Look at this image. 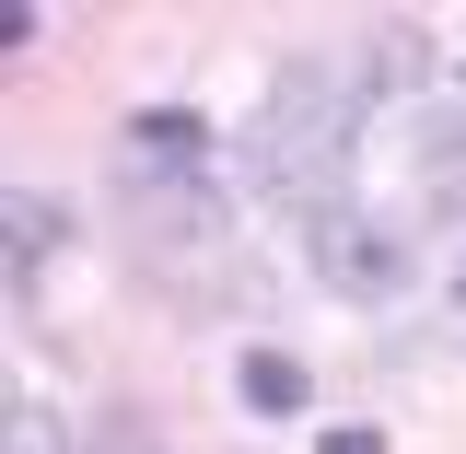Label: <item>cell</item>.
<instances>
[{
	"instance_id": "6",
	"label": "cell",
	"mask_w": 466,
	"mask_h": 454,
	"mask_svg": "<svg viewBox=\"0 0 466 454\" xmlns=\"http://www.w3.org/2000/svg\"><path fill=\"white\" fill-rule=\"evenodd\" d=\"M245 408H257V419H291V408H303V361H291V349H245Z\"/></svg>"
},
{
	"instance_id": "2",
	"label": "cell",
	"mask_w": 466,
	"mask_h": 454,
	"mask_svg": "<svg viewBox=\"0 0 466 454\" xmlns=\"http://www.w3.org/2000/svg\"><path fill=\"white\" fill-rule=\"evenodd\" d=\"M303 268L339 291V303H397L408 291V245H397V222H373V210H315V222H303Z\"/></svg>"
},
{
	"instance_id": "7",
	"label": "cell",
	"mask_w": 466,
	"mask_h": 454,
	"mask_svg": "<svg viewBox=\"0 0 466 454\" xmlns=\"http://www.w3.org/2000/svg\"><path fill=\"white\" fill-rule=\"evenodd\" d=\"M0 233H12V280H35V268H47V245H58V210L12 187V210H0Z\"/></svg>"
},
{
	"instance_id": "3",
	"label": "cell",
	"mask_w": 466,
	"mask_h": 454,
	"mask_svg": "<svg viewBox=\"0 0 466 454\" xmlns=\"http://www.w3.org/2000/svg\"><path fill=\"white\" fill-rule=\"evenodd\" d=\"M116 210L152 257H222V187L210 175H128Z\"/></svg>"
},
{
	"instance_id": "1",
	"label": "cell",
	"mask_w": 466,
	"mask_h": 454,
	"mask_svg": "<svg viewBox=\"0 0 466 454\" xmlns=\"http://www.w3.org/2000/svg\"><path fill=\"white\" fill-rule=\"evenodd\" d=\"M361 106H373V82H350L339 58H291L280 82H268V106H257V128H245L257 187H268V198H291L303 222H315V210H350Z\"/></svg>"
},
{
	"instance_id": "5",
	"label": "cell",
	"mask_w": 466,
	"mask_h": 454,
	"mask_svg": "<svg viewBox=\"0 0 466 454\" xmlns=\"http://www.w3.org/2000/svg\"><path fill=\"white\" fill-rule=\"evenodd\" d=\"M361 82H373V94H420V82H431V47H420V24H385Z\"/></svg>"
},
{
	"instance_id": "10",
	"label": "cell",
	"mask_w": 466,
	"mask_h": 454,
	"mask_svg": "<svg viewBox=\"0 0 466 454\" xmlns=\"http://www.w3.org/2000/svg\"><path fill=\"white\" fill-rule=\"evenodd\" d=\"M315 454H385V431H361V419H350V431H327Z\"/></svg>"
},
{
	"instance_id": "9",
	"label": "cell",
	"mask_w": 466,
	"mask_h": 454,
	"mask_svg": "<svg viewBox=\"0 0 466 454\" xmlns=\"http://www.w3.org/2000/svg\"><path fill=\"white\" fill-rule=\"evenodd\" d=\"M94 454H152V419H140V408H106V431H94Z\"/></svg>"
},
{
	"instance_id": "4",
	"label": "cell",
	"mask_w": 466,
	"mask_h": 454,
	"mask_svg": "<svg viewBox=\"0 0 466 454\" xmlns=\"http://www.w3.org/2000/svg\"><path fill=\"white\" fill-rule=\"evenodd\" d=\"M128 152H152V175H210V116L140 106V116H128Z\"/></svg>"
},
{
	"instance_id": "8",
	"label": "cell",
	"mask_w": 466,
	"mask_h": 454,
	"mask_svg": "<svg viewBox=\"0 0 466 454\" xmlns=\"http://www.w3.org/2000/svg\"><path fill=\"white\" fill-rule=\"evenodd\" d=\"M0 454H82V443H70V419H58V408H12Z\"/></svg>"
}]
</instances>
